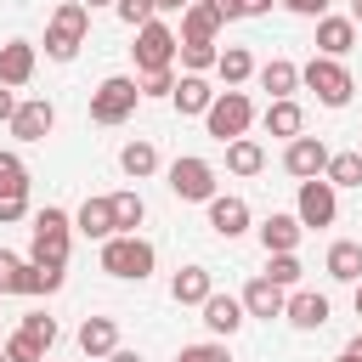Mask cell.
<instances>
[{"label": "cell", "mask_w": 362, "mask_h": 362, "mask_svg": "<svg viewBox=\"0 0 362 362\" xmlns=\"http://www.w3.org/2000/svg\"><path fill=\"white\" fill-rule=\"evenodd\" d=\"M68 243H74V215L45 204L34 215V243H28V266L34 272H62L68 266Z\"/></svg>", "instance_id": "obj_1"}, {"label": "cell", "mask_w": 362, "mask_h": 362, "mask_svg": "<svg viewBox=\"0 0 362 362\" xmlns=\"http://www.w3.org/2000/svg\"><path fill=\"white\" fill-rule=\"evenodd\" d=\"M153 266H158V249H153L141 232H113V238H102V272H107V277L141 283V277H153Z\"/></svg>", "instance_id": "obj_2"}, {"label": "cell", "mask_w": 362, "mask_h": 362, "mask_svg": "<svg viewBox=\"0 0 362 362\" xmlns=\"http://www.w3.org/2000/svg\"><path fill=\"white\" fill-rule=\"evenodd\" d=\"M85 34H90V6L62 0V6L51 11V23H45V57H51V62H74L79 45H85Z\"/></svg>", "instance_id": "obj_3"}, {"label": "cell", "mask_w": 362, "mask_h": 362, "mask_svg": "<svg viewBox=\"0 0 362 362\" xmlns=\"http://www.w3.org/2000/svg\"><path fill=\"white\" fill-rule=\"evenodd\" d=\"M300 85H305V90H317V102H322V107H345V102H351V90H356V79H351L345 57H311V62L300 68Z\"/></svg>", "instance_id": "obj_4"}, {"label": "cell", "mask_w": 362, "mask_h": 362, "mask_svg": "<svg viewBox=\"0 0 362 362\" xmlns=\"http://www.w3.org/2000/svg\"><path fill=\"white\" fill-rule=\"evenodd\" d=\"M204 124H209V136L226 147L232 136H249V124H255V102H249L238 85H232V90H215V102H209Z\"/></svg>", "instance_id": "obj_5"}, {"label": "cell", "mask_w": 362, "mask_h": 362, "mask_svg": "<svg viewBox=\"0 0 362 362\" xmlns=\"http://www.w3.org/2000/svg\"><path fill=\"white\" fill-rule=\"evenodd\" d=\"M136 102H141L136 79H130V74H107V79L90 90V119H96V124H124V119L136 113Z\"/></svg>", "instance_id": "obj_6"}, {"label": "cell", "mask_w": 362, "mask_h": 362, "mask_svg": "<svg viewBox=\"0 0 362 362\" xmlns=\"http://www.w3.org/2000/svg\"><path fill=\"white\" fill-rule=\"evenodd\" d=\"M175 28L164 23V17H153V23H141L136 28V45H130V57H136V74H153V68H175Z\"/></svg>", "instance_id": "obj_7"}, {"label": "cell", "mask_w": 362, "mask_h": 362, "mask_svg": "<svg viewBox=\"0 0 362 362\" xmlns=\"http://www.w3.org/2000/svg\"><path fill=\"white\" fill-rule=\"evenodd\" d=\"M170 192H175L181 204H209V198H215V164L198 158V153H181V158L170 164Z\"/></svg>", "instance_id": "obj_8"}, {"label": "cell", "mask_w": 362, "mask_h": 362, "mask_svg": "<svg viewBox=\"0 0 362 362\" xmlns=\"http://www.w3.org/2000/svg\"><path fill=\"white\" fill-rule=\"evenodd\" d=\"M334 215H339V187H328L322 175L300 181V198H294V221L311 232V226H334Z\"/></svg>", "instance_id": "obj_9"}, {"label": "cell", "mask_w": 362, "mask_h": 362, "mask_svg": "<svg viewBox=\"0 0 362 362\" xmlns=\"http://www.w3.org/2000/svg\"><path fill=\"white\" fill-rule=\"evenodd\" d=\"M283 170L294 175V181H311V175H322L328 170V147H322V136H294L288 147H283Z\"/></svg>", "instance_id": "obj_10"}, {"label": "cell", "mask_w": 362, "mask_h": 362, "mask_svg": "<svg viewBox=\"0 0 362 362\" xmlns=\"http://www.w3.org/2000/svg\"><path fill=\"white\" fill-rule=\"evenodd\" d=\"M283 317H288L300 334H317V328L334 317V305H328V294H317V288H294V294L283 300Z\"/></svg>", "instance_id": "obj_11"}, {"label": "cell", "mask_w": 362, "mask_h": 362, "mask_svg": "<svg viewBox=\"0 0 362 362\" xmlns=\"http://www.w3.org/2000/svg\"><path fill=\"white\" fill-rule=\"evenodd\" d=\"M6 124H11V136H17V141H45V136H51V124H57V107H51L45 96H34V102H17V113H11Z\"/></svg>", "instance_id": "obj_12"}, {"label": "cell", "mask_w": 362, "mask_h": 362, "mask_svg": "<svg viewBox=\"0 0 362 362\" xmlns=\"http://www.w3.org/2000/svg\"><path fill=\"white\" fill-rule=\"evenodd\" d=\"M198 311H204V328H209L215 339H232V334L249 322V311H243V300H238V294H209Z\"/></svg>", "instance_id": "obj_13"}, {"label": "cell", "mask_w": 362, "mask_h": 362, "mask_svg": "<svg viewBox=\"0 0 362 362\" xmlns=\"http://www.w3.org/2000/svg\"><path fill=\"white\" fill-rule=\"evenodd\" d=\"M209 232L215 238H243L249 232V204L238 192H215L209 198Z\"/></svg>", "instance_id": "obj_14"}, {"label": "cell", "mask_w": 362, "mask_h": 362, "mask_svg": "<svg viewBox=\"0 0 362 362\" xmlns=\"http://www.w3.org/2000/svg\"><path fill=\"white\" fill-rule=\"evenodd\" d=\"M209 102H215V90H209V79H204V74H181V79H175V90H170V107H175L181 119H204V113H209Z\"/></svg>", "instance_id": "obj_15"}, {"label": "cell", "mask_w": 362, "mask_h": 362, "mask_svg": "<svg viewBox=\"0 0 362 362\" xmlns=\"http://www.w3.org/2000/svg\"><path fill=\"white\" fill-rule=\"evenodd\" d=\"M34 62H40V51H34L28 40H6V45H0V85H11V90L28 85V79H34Z\"/></svg>", "instance_id": "obj_16"}, {"label": "cell", "mask_w": 362, "mask_h": 362, "mask_svg": "<svg viewBox=\"0 0 362 362\" xmlns=\"http://www.w3.org/2000/svg\"><path fill=\"white\" fill-rule=\"evenodd\" d=\"M351 45H356V23L351 17H317V57H351Z\"/></svg>", "instance_id": "obj_17"}, {"label": "cell", "mask_w": 362, "mask_h": 362, "mask_svg": "<svg viewBox=\"0 0 362 362\" xmlns=\"http://www.w3.org/2000/svg\"><path fill=\"white\" fill-rule=\"evenodd\" d=\"M260 119H266V136H283V141H294V136L305 130V107H300L294 96H272Z\"/></svg>", "instance_id": "obj_18"}, {"label": "cell", "mask_w": 362, "mask_h": 362, "mask_svg": "<svg viewBox=\"0 0 362 362\" xmlns=\"http://www.w3.org/2000/svg\"><path fill=\"white\" fill-rule=\"evenodd\" d=\"M300 238H305V226H300L294 215H266V221H260V249H266V255H294Z\"/></svg>", "instance_id": "obj_19"}, {"label": "cell", "mask_w": 362, "mask_h": 362, "mask_svg": "<svg viewBox=\"0 0 362 362\" xmlns=\"http://www.w3.org/2000/svg\"><path fill=\"white\" fill-rule=\"evenodd\" d=\"M238 300H243V311H249V317H266V322H272V317H283V300H288V288H277V283L260 272V277H255V283H249Z\"/></svg>", "instance_id": "obj_20"}, {"label": "cell", "mask_w": 362, "mask_h": 362, "mask_svg": "<svg viewBox=\"0 0 362 362\" xmlns=\"http://www.w3.org/2000/svg\"><path fill=\"white\" fill-rule=\"evenodd\" d=\"M74 232H85V238H113L119 226H113V198H85L79 204V215H74Z\"/></svg>", "instance_id": "obj_21"}, {"label": "cell", "mask_w": 362, "mask_h": 362, "mask_svg": "<svg viewBox=\"0 0 362 362\" xmlns=\"http://www.w3.org/2000/svg\"><path fill=\"white\" fill-rule=\"evenodd\" d=\"M170 294H175V305H204V300L215 294V277H209L204 266H181V272L170 277Z\"/></svg>", "instance_id": "obj_22"}, {"label": "cell", "mask_w": 362, "mask_h": 362, "mask_svg": "<svg viewBox=\"0 0 362 362\" xmlns=\"http://www.w3.org/2000/svg\"><path fill=\"white\" fill-rule=\"evenodd\" d=\"M79 351H85V356L119 351V322H113V317H85V322H79Z\"/></svg>", "instance_id": "obj_23"}, {"label": "cell", "mask_w": 362, "mask_h": 362, "mask_svg": "<svg viewBox=\"0 0 362 362\" xmlns=\"http://www.w3.org/2000/svg\"><path fill=\"white\" fill-rule=\"evenodd\" d=\"M322 272H328L334 283H356V277H362V243H351V238L328 243V260H322Z\"/></svg>", "instance_id": "obj_24"}, {"label": "cell", "mask_w": 362, "mask_h": 362, "mask_svg": "<svg viewBox=\"0 0 362 362\" xmlns=\"http://www.w3.org/2000/svg\"><path fill=\"white\" fill-rule=\"evenodd\" d=\"M226 170H232V175H260V170H266V147H260L255 136H232V141H226Z\"/></svg>", "instance_id": "obj_25"}, {"label": "cell", "mask_w": 362, "mask_h": 362, "mask_svg": "<svg viewBox=\"0 0 362 362\" xmlns=\"http://www.w3.org/2000/svg\"><path fill=\"white\" fill-rule=\"evenodd\" d=\"M0 294H40L34 266L23 255H11V249H0Z\"/></svg>", "instance_id": "obj_26"}, {"label": "cell", "mask_w": 362, "mask_h": 362, "mask_svg": "<svg viewBox=\"0 0 362 362\" xmlns=\"http://www.w3.org/2000/svg\"><path fill=\"white\" fill-rule=\"evenodd\" d=\"M215 34H221L215 6H209V0H192V6L181 11V34H175V40H215Z\"/></svg>", "instance_id": "obj_27"}, {"label": "cell", "mask_w": 362, "mask_h": 362, "mask_svg": "<svg viewBox=\"0 0 362 362\" xmlns=\"http://www.w3.org/2000/svg\"><path fill=\"white\" fill-rule=\"evenodd\" d=\"M255 74H260V90H272V96H294V90H300V68H294L288 57H272V62H260Z\"/></svg>", "instance_id": "obj_28"}, {"label": "cell", "mask_w": 362, "mask_h": 362, "mask_svg": "<svg viewBox=\"0 0 362 362\" xmlns=\"http://www.w3.org/2000/svg\"><path fill=\"white\" fill-rule=\"evenodd\" d=\"M119 170H124L130 181H147V175L158 170V147H153V141H124V147H119Z\"/></svg>", "instance_id": "obj_29"}, {"label": "cell", "mask_w": 362, "mask_h": 362, "mask_svg": "<svg viewBox=\"0 0 362 362\" xmlns=\"http://www.w3.org/2000/svg\"><path fill=\"white\" fill-rule=\"evenodd\" d=\"M215 74H221V85L232 90V85H243V79H255V57H249L243 45H226V51L215 57Z\"/></svg>", "instance_id": "obj_30"}, {"label": "cell", "mask_w": 362, "mask_h": 362, "mask_svg": "<svg viewBox=\"0 0 362 362\" xmlns=\"http://www.w3.org/2000/svg\"><path fill=\"white\" fill-rule=\"evenodd\" d=\"M215 57H221V45H215V40H181V45H175V62H181L187 74L215 68Z\"/></svg>", "instance_id": "obj_31"}, {"label": "cell", "mask_w": 362, "mask_h": 362, "mask_svg": "<svg viewBox=\"0 0 362 362\" xmlns=\"http://www.w3.org/2000/svg\"><path fill=\"white\" fill-rule=\"evenodd\" d=\"M107 198H113V226H119V232H136V226L147 221L141 192H130V187H124V192H107Z\"/></svg>", "instance_id": "obj_32"}, {"label": "cell", "mask_w": 362, "mask_h": 362, "mask_svg": "<svg viewBox=\"0 0 362 362\" xmlns=\"http://www.w3.org/2000/svg\"><path fill=\"white\" fill-rule=\"evenodd\" d=\"M322 181L328 187H362V153H328Z\"/></svg>", "instance_id": "obj_33"}, {"label": "cell", "mask_w": 362, "mask_h": 362, "mask_svg": "<svg viewBox=\"0 0 362 362\" xmlns=\"http://www.w3.org/2000/svg\"><path fill=\"white\" fill-rule=\"evenodd\" d=\"M300 272H305V266H300V255H266V277H272L277 288H294V283H300Z\"/></svg>", "instance_id": "obj_34"}, {"label": "cell", "mask_w": 362, "mask_h": 362, "mask_svg": "<svg viewBox=\"0 0 362 362\" xmlns=\"http://www.w3.org/2000/svg\"><path fill=\"white\" fill-rule=\"evenodd\" d=\"M45 351H51V345H40V339L23 334V328L6 339V362H45Z\"/></svg>", "instance_id": "obj_35"}, {"label": "cell", "mask_w": 362, "mask_h": 362, "mask_svg": "<svg viewBox=\"0 0 362 362\" xmlns=\"http://www.w3.org/2000/svg\"><path fill=\"white\" fill-rule=\"evenodd\" d=\"M6 192H28V164L17 153H0V198Z\"/></svg>", "instance_id": "obj_36"}, {"label": "cell", "mask_w": 362, "mask_h": 362, "mask_svg": "<svg viewBox=\"0 0 362 362\" xmlns=\"http://www.w3.org/2000/svg\"><path fill=\"white\" fill-rule=\"evenodd\" d=\"M175 362H232V351H226V339H204V345H181Z\"/></svg>", "instance_id": "obj_37"}, {"label": "cell", "mask_w": 362, "mask_h": 362, "mask_svg": "<svg viewBox=\"0 0 362 362\" xmlns=\"http://www.w3.org/2000/svg\"><path fill=\"white\" fill-rule=\"evenodd\" d=\"M136 90H141V96H170V90H175V68H153V74H136Z\"/></svg>", "instance_id": "obj_38"}, {"label": "cell", "mask_w": 362, "mask_h": 362, "mask_svg": "<svg viewBox=\"0 0 362 362\" xmlns=\"http://www.w3.org/2000/svg\"><path fill=\"white\" fill-rule=\"evenodd\" d=\"M113 11H119V23L124 28H141V23H153L158 11H153V0H113Z\"/></svg>", "instance_id": "obj_39"}, {"label": "cell", "mask_w": 362, "mask_h": 362, "mask_svg": "<svg viewBox=\"0 0 362 362\" xmlns=\"http://www.w3.org/2000/svg\"><path fill=\"white\" fill-rule=\"evenodd\" d=\"M17 328H23V334H34L40 345H57V317H45V311H28Z\"/></svg>", "instance_id": "obj_40"}, {"label": "cell", "mask_w": 362, "mask_h": 362, "mask_svg": "<svg viewBox=\"0 0 362 362\" xmlns=\"http://www.w3.org/2000/svg\"><path fill=\"white\" fill-rule=\"evenodd\" d=\"M28 215V192H6L0 198V226H11V221H23Z\"/></svg>", "instance_id": "obj_41"}, {"label": "cell", "mask_w": 362, "mask_h": 362, "mask_svg": "<svg viewBox=\"0 0 362 362\" xmlns=\"http://www.w3.org/2000/svg\"><path fill=\"white\" fill-rule=\"evenodd\" d=\"M283 6H288L294 17H322V11H328V0H283Z\"/></svg>", "instance_id": "obj_42"}, {"label": "cell", "mask_w": 362, "mask_h": 362, "mask_svg": "<svg viewBox=\"0 0 362 362\" xmlns=\"http://www.w3.org/2000/svg\"><path fill=\"white\" fill-rule=\"evenodd\" d=\"M209 6H215L221 23H238V17H243V0H209Z\"/></svg>", "instance_id": "obj_43"}, {"label": "cell", "mask_w": 362, "mask_h": 362, "mask_svg": "<svg viewBox=\"0 0 362 362\" xmlns=\"http://www.w3.org/2000/svg\"><path fill=\"white\" fill-rule=\"evenodd\" d=\"M17 113V96H11V85H0V119H11Z\"/></svg>", "instance_id": "obj_44"}, {"label": "cell", "mask_w": 362, "mask_h": 362, "mask_svg": "<svg viewBox=\"0 0 362 362\" xmlns=\"http://www.w3.org/2000/svg\"><path fill=\"white\" fill-rule=\"evenodd\" d=\"M187 6H192V0H153V11H158V17H170V11H187Z\"/></svg>", "instance_id": "obj_45"}, {"label": "cell", "mask_w": 362, "mask_h": 362, "mask_svg": "<svg viewBox=\"0 0 362 362\" xmlns=\"http://www.w3.org/2000/svg\"><path fill=\"white\" fill-rule=\"evenodd\" d=\"M272 11V0H243V17H266Z\"/></svg>", "instance_id": "obj_46"}, {"label": "cell", "mask_w": 362, "mask_h": 362, "mask_svg": "<svg viewBox=\"0 0 362 362\" xmlns=\"http://www.w3.org/2000/svg\"><path fill=\"white\" fill-rule=\"evenodd\" d=\"M107 362H141L136 351H107Z\"/></svg>", "instance_id": "obj_47"}, {"label": "cell", "mask_w": 362, "mask_h": 362, "mask_svg": "<svg viewBox=\"0 0 362 362\" xmlns=\"http://www.w3.org/2000/svg\"><path fill=\"white\" fill-rule=\"evenodd\" d=\"M351 23H362V0H351Z\"/></svg>", "instance_id": "obj_48"}, {"label": "cell", "mask_w": 362, "mask_h": 362, "mask_svg": "<svg viewBox=\"0 0 362 362\" xmlns=\"http://www.w3.org/2000/svg\"><path fill=\"white\" fill-rule=\"evenodd\" d=\"M79 6H90V11H96V6H113V0H79Z\"/></svg>", "instance_id": "obj_49"}, {"label": "cell", "mask_w": 362, "mask_h": 362, "mask_svg": "<svg viewBox=\"0 0 362 362\" xmlns=\"http://www.w3.org/2000/svg\"><path fill=\"white\" fill-rule=\"evenodd\" d=\"M356 317H362V277H356Z\"/></svg>", "instance_id": "obj_50"}, {"label": "cell", "mask_w": 362, "mask_h": 362, "mask_svg": "<svg viewBox=\"0 0 362 362\" xmlns=\"http://www.w3.org/2000/svg\"><path fill=\"white\" fill-rule=\"evenodd\" d=\"M339 362H356V356H345V351H339Z\"/></svg>", "instance_id": "obj_51"}, {"label": "cell", "mask_w": 362, "mask_h": 362, "mask_svg": "<svg viewBox=\"0 0 362 362\" xmlns=\"http://www.w3.org/2000/svg\"><path fill=\"white\" fill-rule=\"evenodd\" d=\"M0 362H6V345H0Z\"/></svg>", "instance_id": "obj_52"}, {"label": "cell", "mask_w": 362, "mask_h": 362, "mask_svg": "<svg viewBox=\"0 0 362 362\" xmlns=\"http://www.w3.org/2000/svg\"><path fill=\"white\" fill-rule=\"evenodd\" d=\"M0 300H6V294H0Z\"/></svg>", "instance_id": "obj_53"}]
</instances>
